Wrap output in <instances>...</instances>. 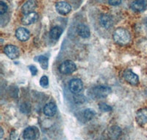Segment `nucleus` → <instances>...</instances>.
I'll use <instances>...</instances> for the list:
<instances>
[{"mask_svg":"<svg viewBox=\"0 0 147 140\" xmlns=\"http://www.w3.org/2000/svg\"><path fill=\"white\" fill-rule=\"evenodd\" d=\"M55 7L59 14H62V15H66V14H69L71 10V5L65 2H57Z\"/></svg>","mask_w":147,"mask_h":140,"instance_id":"obj_7","label":"nucleus"},{"mask_svg":"<svg viewBox=\"0 0 147 140\" xmlns=\"http://www.w3.org/2000/svg\"><path fill=\"white\" fill-rule=\"evenodd\" d=\"M1 130V137H0L2 138V137H3V130H2V128H1V130Z\"/></svg>","mask_w":147,"mask_h":140,"instance_id":"obj_27","label":"nucleus"},{"mask_svg":"<svg viewBox=\"0 0 147 140\" xmlns=\"http://www.w3.org/2000/svg\"><path fill=\"white\" fill-rule=\"evenodd\" d=\"M74 99V101L77 103H83L85 100V97L82 96V95H77Z\"/></svg>","mask_w":147,"mask_h":140,"instance_id":"obj_24","label":"nucleus"},{"mask_svg":"<svg viewBox=\"0 0 147 140\" xmlns=\"http://www.w3.org/2000/svg\"><path fill=\"white\" fill-rule=\"evenodd\" d=\"M57 112V106L53 103H47L44 108V113L47 117H53Z\"/></svg>","mask_w":147,"mask_h":140,"instance_id":"obj_14","label":"nucleus"},{"mask_svg":"<svg viewBox=\"0 0 147 140\" xmlns=\"http://www.w3.org/2000/svg\"><path fill=\"white\" fill-rule=\"evenodd\" d=\"M69 88L71 92L74 94H78L82 90L83 84L80 79H73L69 83Z\"/></svg>","mask_w":147,"mask_h":140,"instance_id":"obj_5","label":"nucleus"},{"mask_svg":"<svg viewBox=\"0 0 147 140\" xmlns=\"http://www.w3.org/2000/svg\"><path fill=\"white\" fill-rule=\"evenodd\" d=\"M40 84L42 87L44 88H47L49 86V78L47 77V76L44 75L43 77L40 78Z\"/></svg>","mask_w":147,"mask_h":140,"instance_id":"obj_22","label":"nucleus"},{"mask_svg":"<svg viewBox=\"0 0 147 140\" xmlns=\"http://www.w3.org/2000/svg\"><path fill=\"white\" fill-rule=\"evenodd\" d=\"M121 2V0H109V4L113 6H117L120 5Z\"/></svg>","mask_w":147,"mask_h":140,"instance_id":"obj_25","label":"nucleus"},{"mask_svg":"<svg viewBox=\"0 0 147 140\" xmlns=\"http://www.w3.org/2000/svg\"><path fill=\"white\" fill-rule=\"evenodd\" d=\"M77 31L78 35L83 39H88L90 35V29L87 25L84 24H80L77 26Z\"/></svg>","mask_w":147,"mask_h":140,"instance_id":"obj_13","label":"nucleus"},{"mask_svg":"<svg viewBox=\"0 0 147 140\" xmlns=\"http://www.w3.org/2000/svg\"><path fill=\"white\" fill-rule=\"evenodd\" d=\"M38 130L35 127H28L24 130L23 138L26 140H33L36 138Z\"/></svg>","mask_w":147,"mask_h":140,"instance_id":"obj_9","label":"nucleus"},{"mask_svg":"<svg viewBox=\"0 0 147 140\" xmlns=\"http://www.w3.org/2000/svg\"><path fill=\"white\" fill-rule=\"evenodd\" d=\"M124 78L129 84H132L133 86H136L138 84L139 78L138 76L136 73H134L132 70L127 69L124 72Z\"/></svg>","mask_w":147,"mask_h":140,"instance_id":"obj_4","label":"nucleus"},{"mask_svg":"<svg viewBox=\"0 0 147 140\" xmlns=\"http://www.w3.org/2000/svg\"><path fill=\"white\" fill-rule=\"evenodd\" d=\"M29 69H30V72H31L32 75H35L37 74V72H38V69H37L36 67H34V66H30V67H29Z\"/></svg>","mask_w":147,"mask_h":140,"instance_id":"obj_26","label":"nucleus"},{"mask_svg":"<svg viewBox=\"0 0 147 140\" xmlns=\"http://www.w3.org/2000/svg\"><path fill=\"white\" fill-rule=\"evenodd\" d=\"M136 119L139 125H144L146 123H147V109H141L138 111Z\"/></svg>","mask_w":147,"mask_h":140,"instance_id":"obj_12","label":"nucleus"},{"mask_svg":"<svg viewBox=\"0 0 147 140\" xmlns=\"http://www.w3.org/2000/svg\"><path fill=\"white\" fill-rule=\"evenodd\" d=\"M121 133V128L117 126L112 127L110 130V135L111 136V137H112L113 139H116L117 138H119Z\"/></svg>","mask_w":147,"mask_h":140,"instance_id":"obj_18","label":"nucleus"},{"mask_svg":"<svg viewBox=\"0 0 147 140\" xmlns=\"http://www.w3.org/2000/svg\"><path fill=\"white\" fill-rule=\"evenodd\" d=\"M4 51L10 59L17 58L19 55V50L13 45H7L4 49Z\"/></svg>","mask_w":147,"mask_h":140,"instance_id":"obj_8","label":"nucleus"},{"mask_svg":"<svg viewBox=\"0 0 147 140\" xmlns=\"http://www.w3.org/2000/svg\"><path fill=\"white\" fill-rule=\"evenodd\" d=\"M39 18L38 14H37L36 12H32L30 14H25L23 18H22V22L24 24L29 25L31 24H33L38 21Z\"/></svg>","mask_w":147,"mask_h":140,"instance_id":"obj_6","label":"nucleus"},{"mask_svg":"<svg viewBox=\"0 0 147 140\" xmlns=\"http://www.w3.org/2000/svg\"><path fill=\"white\" fill-rule=\"evenodd\" d=\"M84 117L87 120H90L91 119H93L94 117V116L96 115V113L93 109H87L84 111L83 113Z\"/></svg>","mask_w":147,"mask_h":140,"instance_id":"obj_19","label":"nucleus"},{"mask_svg":"<svg viewBox=\"0 0 147 140\" xmlns=\"http://www.w3.org/2000/svg\"><path fill=\"white\" fill-rule=\"evenodd\" d=\"M63 30L61 27H55L50 30L49 33V36L50 39L52 40H57L60 39V35H62Z\"/></svg>","mask_w":147,"mask_h":140,"instance_id":"obj_17","label":"nucleus"},{"mask_svg":"<svg viewBox=\"0 0 147 140\" xmlns=\"http://www.w3.org/2000/svg\"><path fill=\"white\" fill-rule=\"evenodd\" d=\"M111 89L107 86H96L92 89V94L94 95V97L96 98H104V97H107L110 93H111Z\"/></svg>","mask_w":147,"mask_h":140,"instance_id":"obj_2","label":"nucleus"},{"mask_svg":"<svg viewBox=\"0 0 147 140\" xmlns=\"http://www.w3.org/2000/svg\"><path fill=\"white\" fill-rule=\"evenodd\" d=\"M38 61L40 64V67L44 69H48V58L45 56H40L38 58Z\"/></svg>","mask_w":147,"mask_h":140,"instance_id":"obj_20","label":"nucleus"},{"mask_svg":"<svg viewBox=\"0 0 147 140\" xmlns=\"http://www.w3.org/2000/svg\"><path fill=\"white\" fill-rule=\"evenodd\" d=\"M7 10V5H6V3H5L4 2L1 1L0 2V14L1 15H3L4 14L6 13Z\"/></svg>","mask_w":147,"mask_h":140,"instance_id":"obj_23","label":"nucleus"},{"mask_svg":"<svg viewBox=\"0 0 147 140\" xmlns=\"http://www.w3.org/2000/svg\"><path fill=\"white\" fill-rule=\"evenodd\" d=\"M100 24L102 27L106 29L110 28L113 25V19L111 16L107 14H104L100 17Z\"/></svg>","mask_w":147,"mask_h":140,"instance_id":"obj_16","label":"nucleus"},{"mask_svg":"<svg viewBox=\"0 0 147 140\" xmlns=\"http://www.w3.org/2000/svg\"><path fill=\"white\" fill-rule=\"evenodd\" d=\"M16 36L21 41H26L30 39V34L28 30L24 28V27H20V28L17 29L16 31Z\"/></svg>","mask_w":147,"mask_h":140,"instance_id":"obj_11","label":"nucleus"},{"mask_svg":"<svg viewBox=\"0 0 147 140\" xmlns=\"http://www.w3.org/2000/svg\"><path fill=\"white\" fill-rule=\"evenodd\" d=\"M76 69L77 67H76L75 63L69 60L63 62L59 67L60 73L63 74V75H69V74L73 73L74 72H75Z\"/></svg>","mask_w":147,"mask_h":140,"instance_id":"obj_3","label":"nucleus"},{"mask_svg":"<svg viewBox=\"0 0 147 140\" xmlns=\"http://www.w3.org/2000/svg\"><path fill=\"white\" fill-rule=\"evenodd\" d=\"M146 4L144 0H136L131 4V8L136 12H141L145 10Z\"/></svg>","mask_w":147,"mask_h":140,"instance_id":"obj_15","label":"nucleus"},{"mask_svg":"<svg viewBox=\"0 0 147 140\" xmlns=\"http://www.w3.org/2000/svg\"><path fill=\"white\" fill-rule=\"evenodd\" d=\"M145 25H146V27L147 28V19H146V22H145Z\"/></svg>","mask_w":147,"mask_h":140,"instance_id":"obj_28","label":"nucleus"},{"mask_svg":"<svg viewBox=\"0 0 147 140\" xmlns=\"http://www.w3.org/2000/svg\"><path fill=\"white\" fill-rule=\"evenodd\" d=\"M113 39L115 43L119 45H127L131 40L130 33L125 29L118 28L114 32Z\"/></svg>","mask_w":147,"mask_h":140,"instance_id":"obj_1","label":"nucleus"},{"mask_svg":"<svg viewBox=\"0 0 147 140\" xmlns=\"http://www.w3.org/2000/svg\"><path fill=\"white\" fill-rule=\"evenodd\" d=\"M37 7V2L36 0H28L27 2L24 4L22 7V13L24 14H30L34 12L33 10Z\"/></svg>","mask_w":147,"mask_h":140,"instance_id":"obj_10","label":"nucleus"},{"mask_svg":"<svg viewBox=\"0 0 147 140\" xmlns=\"http://www.w3.org/2000/svg\"><path fill=\"white\" fill-rule=\"evenodd\" d=\"M99 109H100L102 111L107 112L110 111L112 110V107H110V105L105 103H99Z\"/></svg>","mask_w":147,"mask_h":140,"instance_id":"obj_21","label":"nucleus"}]
</instances>
